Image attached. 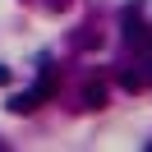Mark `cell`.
I'll use <instances>...</instances> for the list:
<instances>
[{"instance_id":"6da1fadb","label":"cell","mask_w":152,"mask_h":152,"mask_svg":"<svg viewBox=\"0 0 152 152\" xmlns=\"http://www.w3.org/2000/svg\"><path fill=\"white\" fill-rule=\"evenodd\" d=\"M37 106H42V97L32 92V88H23V92H14V97H10V111H14V115H32Z\"/></svg>"},{"instance_id":"7a4b0ae2","label":"cell","mask_w":152,"mask_h":152,"mask_svg":"<svg viewBox=\"0 0 152 152\" xmlns=\"http://www.w3.org/2000/svg\"><path fill=\"white\" fill-rule=\"evenodd\" d=\"M138 78H143V88L152 83V46H143V60H138Z\"/></svg>"},{"instance_id":"3957f363","label":"cell","mask_w":152,"mask_h":152,"mask_svg":"<svg viewBox=\"0 0 152 152\" xmlns=\"http://www.w3.org/2000/svg\"><path fill=\"white\" fill-rule=\"evenodd\" d=\"M83 102H88V106H102V102H106V88H102V83L83 88Z\"/></svg>"},{"instance_id":"277c9868","label":"cell","mask_w":152,"mask_h":152,"mask_svg":"<svg viewBox=\"0 0 152 152\" xmlns=\"http://www.w3.org/2000/svg\"><path fill=\"white\" fill-rule=\"evenodd\" d=\"M120 88H129V92H138V88H143L138 69H124V74H120Z\"/></svg>"},{"instance_id":"5b68a950","label":"cell","mask_w":152,"mask_h":152,"mask_svg":"<svg viewBox=\"0 0 152 152\" xmlns=\"http://www.w3.org/2000/svg\"><path fill=\"white\" fill-rule=\"evenodd\" d=\"M5 83H10V69H5V65H0V88H5Z\"/></svg>"},{"instance_id":"8992f818","label":"cell","mask_w":152,"mask_h":152,"mask_svg":"<svg viewBox=\"0 0 152 152\" xmlns=\"http://www.w3.org/2000/svg\"><path fill=\"white\" fill-rule=\"evenodd\" d=\"M148 152H152V143H148Z\"/></svg>"}]
</instances>
